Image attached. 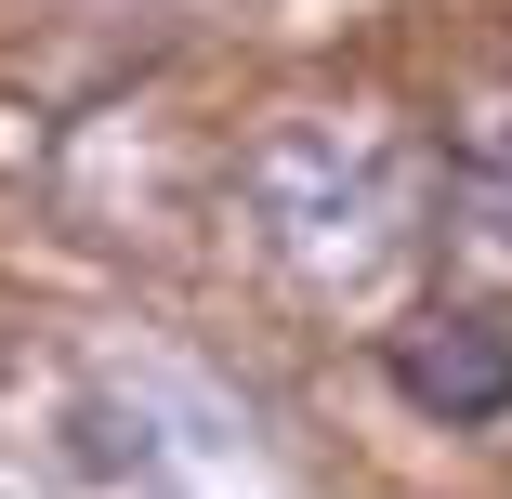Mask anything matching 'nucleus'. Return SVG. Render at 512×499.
Returning <instances> with one entry per match:
<instances>
[{
	"mask_svg": "<svg viewBox=\"0 0 512 499\" xmlns=\"http://www.w3.org/2000/svg\"><path fill=\"white\" fill-rule=\"evenodd\" d=\"M66 447L106 499H302L289 447L263 434L250 394H224L197 355L171 342H119L92 355L79 408H66Z\"/></svg>",
	"mask_w": 512,
	"mask_h": 499,
	"instance_id": "1",
	"label": "nucleus"
},
{
	"mask_svg": "<svg viewBox=\"0 0 512 499\" xmlns=\"http://www.w3.org/2000/svg\"><path fill=\"white\" fill-rule=\"evenodd\" d=\"M237 211H250V237L289 276L355 289V276H381L407 237H421V158H407L394 119L302 106V119H263L237 145Z\"/></svg>",
	"mask_w": 512,
	"mask_h": 499,
	"instance_id": "2",
	"label": "nucleus"
},
{
	"mask_svg": "<svg viewBox=\"0 0 512 499\" xmlns=\"http://www.w3.org/2000/svg\"><path fill=\"white\" fill-rule=\"evenodd\" d=\"M394 394H421L434 421H499L512 408V355L460 316H421V329H394Z\"/></svg>",
	"mask_w": 512,
	"mask_h": 499,
	"instance_id": "3",
	"label": "nucleus"
},
{
	"mask_svg": "<svg viewBox=\"0 0 512 499\" xmlns=\"http://www.w3.org/2000/svg\"><path fill=\"white\" fill-rule=\"evenodd\" d=\"M460 250L486 263V276H512V119L473 145V171H460Z\"/></svg>",
	"mask_w": 512,
	"mask_h": 499,
	"instance_id": "4",
	"label": "nucleus"
}]
</instances>
